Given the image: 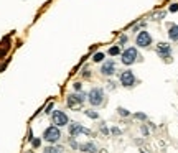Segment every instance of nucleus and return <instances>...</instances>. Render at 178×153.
<instances>
[{
  "instance_id": "obj_1",
  "label": "nucleus",
  "mask_w": 178,
  "mask_h": 153,
  "mask_svg": "<svg viewBox=\"0 0 178 153\" xmlns=\"http://www.w3.org/2000/svg\"><path fill=\"white\" fill-rule=\"evenodd\" d=\"M87 100L91 106L94 107H99L104 104V89H101V87H94V89H91L87 92Z\"/></svg>"
},
{
  "instance_id": "obj_2",
  "label": "nucleus",
  "mask_w": 178,
  "mask_h": 153,
  "mask_svg": "<svg viewBox=\"0 0 178 153\" xmlns=\"http://www.w3.org/2000/svg\"><path fill=\"white\" fill-rule=\"evenodd\" d=\"M59 138H61V132H59V128H58V127L50 125L48 128H44V132H43V140H44V142L55 145Z\"/></svg>"
},
{
  "instance_id": "obj_3",
  "label": "nucleus",
  "mask_w": 178,
  "mask_h": 153,
  "mask_svg": "<svg viewBox=\"0 0 178 153\" xmlns=\"http://www.w3.org/2000/svg\"><path fill=\"white\" fill-rule=\"evenodd\" d=\"M135 43H137V46H139V48H148V46L152 45V36H150V33H148V31H145V30H142L140 33H137Z\"/></svg>"
},
{
  "instance_id": "obj_4",
  "label": "nucleus",
  "mask_w": 178,
  "mask_h": 153,
  "mask_svg": "<svg viewBox=\"0 0 178 153\" xmlns=\"http://www.w3.org/2000/svg\"><path fill=\"white\" fill-rule=\"evenodd\" d=\"M51 120H53V123H55V127H64V125H68L69 123V119H68V115L64 114L63 110H55L53 112V115H51Z\"/></svg>"
},
{
  "instance_id": "obj_5",
  "label": "nucleus",
  "mask_w": 178,
  "mask_h": 153,
  "mask_svg": "<svg viewBox=\"0 0 178 153\" xmlns=\"http://www.w3.org/2000/svg\"><path fill=\"white\" fill-rule=\"evenodd\" d=\"M86 97L87 94H84V92H81V94H69L68 96V106H69V109H79Z\"/></svg>"
},
{
  "instance_id": "obj_6",
  "label": "nucleus",
  "mask_w": 178,
  "mask_h": 153,
  "mask_svg": "<svg viewBox=\"0 0 178 153\" xmlns=\"http://www.w3.org/2000/svg\"><path fill=\"white\" fill-rule=\"evenodd\" d=\"M135 82H137V79H135V76H134V72L130 69L120 72V84H122L124 87H134Z\"/></svg>"
},
{
  "instance_id": "obj_7",
  "label": "nucleus",
  "mask_w": 178,
  "mask_h": 153,
  "mask_svg": "<svg viewBox=\"0 0 178 153\" xmlns=\"http://www.w3.org/2000/svg\"><path fill=\"white\" fill-rule=\"evenodd\" d=\"M137 58H139V54H137V50L135 48H127V50L122 53V63L125 64V66H130V64H134L137 61Z\"/></svg>"
},
{
  "instance_id": "obj_8",
  "label": "nucleus",
  "mask_w": 178,
  "mask_h": 153,
  "mask_svg": "<svg viewBox=\"0 0 178 153\" xmlns=\"http://www.w3.org/2000/svg\"><path fill=\"white\" fill-rule=\"evenodd\" d=\"M157 53H158L160 58L168 59L170 54H172V46H170L168 43H158V45H157ZM168 61H170V59H168Z\"/></svg>"
},
{
  "instance_id": "obj_9",
  "label": "nucleus",
  "mask_w": 178,
  "mask_h": 153,
  "mask_svg": "<svg viewBox=\"0 0 178 153\" xmlns=\"http://www.w3.org/2000/svg\"><path fill=\"white\" fill-rule=\"evenodd\" d=\"M114 72H116V63L112 59H109L101 66V74L102 76H114Z\"/></svg>"
},
{
  "instance_id": "obj_10",
  "label": "nucleus",
  "mask_w": 178,
  "mask_h": 153,
  "mask_svg": "<svg viewBox=\"0 0 178 153\" xmlns=\"http://www.w3.org/2000/svg\"><path fill=\"white\" fill-rule=\"evenodd\" d=\"M79 150H81V151H84V153H96V151L99 150V148H98V145H96V143L87 142V143L79 145Z\"/></svg>"
},
{
  "instance_id": "obj_11",
  "label": "nucleus",
  "mask_w": 178,
  "mask_h": 153,
  "mask_svg": "<svg viewBox=\"0 0 178 153\" xmlns=\"http://www.w3.org/2000/svg\"><path fill=\"white\" fill-rule=\"evenodd\" d=\"M81 132H83V125H81L79 122L69 123V135H71V137H78Z\"/></svg>"
},
{
  "instance_id": "obj_12",
  "label": "nucleus",
  "mask_w": 178,
  "mask_h": 153,
  "mask_svg": "<svg viewBox=\"0 0 178 153\" xmlns=\"http://www.w3.org/2000/svg\"><path fill=\"white\" fill-rule=\"evenodd\" d=\"M168 38L172 41H178V25H170L168 26Z\"/></svg>"
},
{
  "instance_id": "obj_13",
  "label": "nucleus",
  "mask_w": 178,
  "mask_h": 153,
  "mask_svg": "<svg viewBox=\"0 0 178 153\" xmlns=\"http://www.w3.org/2000/svg\"><path fill=\"white\" fill-rule=\"evenodd\" d=\"M43 153H64L63 147L59 145H48L46 148H43Z\"/></svg>"
},
{
  "instance_id": "obj_14",
  "label": "nucleus",
  "mask_w": 178,
  "mask_h": 153,
  "mask_svg": "<svg viewBox=\"0 0 178 153\" xmlns=\"http://www.w3.org/2000/svg\"><path fill=\"white\" fill-rule=\"evenodd\" d=\"M84 115L89 119H99V114L96 110H91V109H89V110H84Z\"/></svg>"
},
{
  "instance_id": "obj_15",
  "label": "nucleus",
  "mask_w": 178,
  "mask_h": 153,
  "mask_svg": "<svg viewBox=\"0 0 178 153\" xmlns=\"http://www.w3.org/2000/svg\"><path fill=\"white\" fill-rule=\"evenodd\" d=\"M109 54H111V56H117V54H120V46H119V45L111 46V48H109Z\"/></svg>"
},
{
  "instance_id": "obj_16",
  "label": "nucleus",
  "mask_w": 178,
  "mask_h": 153,
  "mask_svg": "<svg viewBox=\"0 0 178 153\" xmlns=\"http://www.w3.org/2000/svg\"><path fill=\"white\" fill-rule=\"evenodd\" d=\"M117 114H119L120 117H129V115H130V112H129L127 109H124V107H119V109H117Z\"/></svg>"
},
{
  "instance_id": "obj_17",
  "label": "nucleus",
  "mask_w": 178,
  "mask_h": 153,
  "mask_svg": "<svg viewBox=\"0 0 178 153\" xmlns=\"http://www.w3.org/2000/svg\"><path fill=\"white\" fill-rule=\"evenodd\" d=\"M92 61H94V63L104 61V53H96V54H94V58H92Z\"/></svg>"
},
{
  "instance_id": "obj_18",
  "label": "nucleus",
  "mask_w": 178,
  "mask_h": 153,
  "mask_svg": "<svg viewBox=\"0 0 178 153\" xmlns=\"http://www.w3.org/2000/svg\"><path fill=\"white\" fill-rule=\"evenodd\" d=\"M69 147L73 148V150H79V143L76 142L74 138H69Z\"/></svg>"
},
{
  "instance_id": "obj_19",
  "label": "nucleus",
  "mask_w": 178,
  "mask_h": 153,
  "mask_svg": "<svg viewBox=\"0 0 178 153\" xmlns=\"http://www.w3.org/2000/svg\"><path fill=\"white\" fill-rule=\"evenodd\" d=\"M134 119H137V120H147V115L142 114V112H137V114H134Z\"/></svg>"
},
{
  "instance_id": "obj_20",
  "label": "nucleus",
  "mask_w": 178,
  "mask_h": 153,
  "mask_svg": "<svg viewBox=\"0 0 178 153\" xmlns=\"http://www.w3.org/2000/svg\"><path fill=\"white\" fill-rule=\"evenodd\" d=\"M101 132H102V135H109V130H107V127H106V123L104 122H101Z\"/></svg>"
},
{
  "instance_id": "obj_21",
  "label": "nucleus",
  "mask_w": 178,
  "mask_h": 153,
  "mask_svg": "<svg viewBox=\"0 0 178 153\" xmlns=\"http://www.w3.org/2000/svg\"><path fill=\"white\" fill-rule=\"evenodd\" d=\"M7 51H9V46H2V48H0V59L7 54Z\"/></svg>"
},
{
  "instance_id": "obj_22",
  "label": "nucleus",
  "mask_w": 178,
  "mask_h": 153,
  "mask_svg": "<svg viewBox=\"0 0 178 153\" xmlns=\"http://www.w3.org/2000/svg\"><path fill=\"white\" fill-rule=\"evenodd\" d=\"M31 145H33V148H38L40 145H41V140H40V138H33V140H31Z\"/></svg>"
},
{
  "instance_id": "obj_23",
  "label": "nucleus",
  "mask_w": 178,
  "mask_h": 153,
  "mask_svg": "<svg viewBox=\"0 0 178 153\" xmlns=\"http://www.w3.org/2000/svg\"><path fill=\"white\" fill-rule=\"evenodd\" d=\"M168 10L172 12V13H175V12H178V3H172V5L168 7Z\"/></svg>"
},
{
  "instance_id": "obj_24",
  "label": "nucleus",
  "mask_w": 178,
  "mask_h": 153,
  "mask_svg": "<svg viewBox=\"0 0 178 153\" xmlns=\"http://www.w3.org/2000/svg\"><path fill=\"white\" fill-rule=\"evenodd\" d=\"M111 134H112V135H120V134H122V132H120V128H117V127H112V128H111Z\"/></svg>"
},
{
  "instance_id": "obj_25",
  "label": "nucleus",
  "mask_w": 178,
  "mask_h": 153,
  "mask_svg": "<svg viewBox=\"0 0 178 153\" xmlns=\"http://www.w3.org/2000/svg\"><path fill=\"white\" fill-rule=\"evenodd\" d=\"M163 17H165V12H158V13L153 15V18H155V20H162Z\"/></svg>"
},
{
  "instance_id": "obj_26",
  "label": "nucleus",
  "mask_w": 178,
  "mask_h": 153,
  "mask_svg": "<svg viewBox=\"0 0 178 153\" xmlns=\"http://www.w3.org/2000/svg\"><path fill=\"white\" fill-rule=\"evenodd\" d=\"M83 76H84V78H91V71H89V68H84Z\"/></svg>"
},
{
  "instance_id": "obj_27",
  "label": "nucleus",
  "mask_w": 178,
  "mask_h": 153,
  "mask_svg": "<svg viewBox=\"0 0 178 153\" xmlns=\"http://www.w3.org/2000/svg\"><path fill=\"white\" fill-rule=\"evenodd\" d=\"M73 87H74V91H81V89H83V84H81V82H74V84H73Z\"/></svg>"
},
{
  "instance_id": "obj_28",
  "label": "nucleus",
  "mask_w": 178,
  "mask_h": 153,
  "mask_svg": "<svg viewBox=\"0 0 178 153\" xmlns=\"http://www.w3.org/2000/svg\"><path fill=\"white\" fill-rule=\"evenodd\" d=\"M140 130H142V134H144L145 137H148V128L145 127V125H142V127H140Z\"/></svg>"
},
{
  "instance_id": "obj_29",
  "label": "nucleus",
  "mask_w": 178,
  "mask_h": 153,
  "mask_svg": "<svg viewBox=\"0 0 178 153\" xmlns=\"http://www.w3.org/2000/svg\"><path fill=\"white\" fill-rule=\"evenodd\" d=\"M81 134H84V135H89V137H91V135H92V132L89 130V128H84V127H83V132H81Z\"/></svg>"
},
{
  "instance_id": "obj_30",
  "label": "nucleus",
  "mask_w": 178,
  "mask_h": 153,
  "mask_svg": "<svg viewBox=\"0 0 178 153\" xmlns=\"http://www.w3.org/2000/svg\"><path fill=\"white\" fill-rule=\"evenodd\" d=\"M51 109H53V104H48L46 109H44V114H50V112H51Z\"/></svg>"
},
{
  "instance_id": "obj_31",
  "label": "nucleus",
  "mask_w": 178,
  "mask_h": 153,
  "mask_svg": "<svg viewBox=\"0 0 178 153\" xmlns=\"http://www.w3.org/2000/svg\"><path fill=\"white\" fill-rule=\"evenodd\" d=\"M107 84H109V86H107L109 89H116V82H114V81H109Z\"/></svg>"
},
{
  "instance_id": "obj_32",
  "label": "nucleus",
  "mask_w": 178,
  "mask_h": 153,
  "mask_svg": "<svg viewBox=\"0 0 178 153\" xmlns=\"http://www.w3.org/2000/svg\"><path fill=\"white\" fill-rule=\"evenodd\" d=\"M124 43H127V36H125V35L120 36V45H124Z\"/></svg>"
},
{
  "instance_id": "obj_33",
  "label": "nucleus",
  "mask_w": 178,
  "mask_h": 153,
  "mask_svg": "<svg viewBox=\"0 0 178 153\" xmlns=\"http://www.w3.org/2000/svg\"><path fill=\"white\" fill-rule=\"evenodd\" d=\"M101 153H107V151L106 150H101Z\"/></svg>"
},
{
  "instance_id": "obj_34",
  "label": "nucleus",
  "mask_w": 178,
  "mask_h": 153,
  "mask_svg": "<svg viewBox=\"0 0 178 153\" xmlns=\"http://www.w3.org/2000/svg\"><path fill=\"white\" fill-rule=\"evenodd\" d=\"M27 153H33V151H31V150H30V151H27Z\"/></svg>"
},
{
  "instance_id": "obj_35",
  "label": "nucleus",
  "mask_w": 178,
  "mask_h": 153,
  "mask_svg": "<svg viewBox=\"0 0 178 153\" xmlns=\"http://www.w3.org/2000/svg\"><path fill=\"white\" fill-rule=\"evenodd\" d=\"M140 153H145V151H142V150H140Z\"/></svg>"
}]
</instances>
